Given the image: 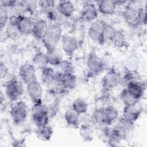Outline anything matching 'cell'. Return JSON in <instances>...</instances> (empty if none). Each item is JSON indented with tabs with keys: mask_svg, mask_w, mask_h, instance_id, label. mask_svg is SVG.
<instances>
[{
	"mask_svg": "<svg viewBox=\"0 0 147 147\" xmlns=\"http://www.w3.org/2000/svg\"><path fill=\"white\" fill-rule=\"evenodd\" d=\"M120 98L125 106L130 105L131 103L135 102L136 101H137L131 97V96L129 94L126 88L123 89L121 91V93L120 94Z\"/></svg>",
	"mask_w": 147,
	"mask_h": 147,
	"instance_id": "obj_36",
	"label": "cell"
},
{
	"mask_svg": "<svg viewBox=\"0 0 147 147\" xmlns=\"http://www.w3.org/2000/svg\"><path fill=\"white\" fill-rule=\"evenodd\" d=\"M105 126H110L113 124L118 118V111L113 106L104 107Z\"/></svg>",
	"mask_w": 147,
	"mask_h": 147,
	"instance_id": "obj_21",
	"label": "cell"
},
{
	"mask_svg": "<svg viewBox=\"0 0 147 147\" xmlns=\"http://www.w3.org/2000/svg\"><path fill=\"white\" fill-rule=\"evenodd\" d=\"M60 83L64 90L74 89L77 84V77L74 73H62L60 78Z\"/></svg>",
	"mask_w": 147,
	"mask_h": 147,
	"instance_id": "obj_15",
	"label": "cell"
},
{
	"mask_svg": "<svg viewBox=\"0 0 147 147\" xmlns=\"http://www.w3.org/2000/svg\"><path fill=\"white\" fill-rule=\"evenodd\" d=\"M48 64L53 66H59L63 60V56L61 51L56 48L46 53Z\"/></svg>",
	"mask_w": 147,
	"mask_h": 147,
	"instance_id": "obj_20",
	"label": "cell"
},
{
	"mask_svg": "<svg viewBox=\"0 0 147 147\" xmlns=\"http://www.w3.org/2000/svg\"><path fill=\"white\" fill-rule=\"evenodd\" d=\"M28 94L33 103L42 102V88L39 82L36 79L27 84Z\"/></svg>",
	"mask_w": 147,
	"mask_h": 147,
	"instance_id": "obj_10",
	"label": "cell"
},
{
	"mask_svg": "<svg viewBox=\"0 0 147 147\" xmlns=\"http://www.w3.org/2000/svg\"><path fill=\"white\" fill-rule=\"evenodd\" d=\"M10 115L13 123L20 125L26 121L28 113L26 103L24 101H19L13 105L10 109Z\"/></svg>",
	"mask_w": 147,
	"mask_h": 147,
	"instance_id": "obj_4",
	"label": "cell"
},
{
	"mask_svg": "<svg viewBox=\"0 0 147 147\" xmlns=\"http://www.w3.org/2000/svg\"><path fill=\"white\" fill-rule=\"evenodd\" d=\"M18 74L21 80L27 84L36 80V67L33 64L24 63L20 66Z\"/></svg>",
	"mask_w": 147,
	"mask_h": 147,
	"instance_id": "obj_9",
	"label": "cell"
},
{
	"mask_svg": "<svg viewBox=\"0 0 147 147\" xmlns=\"http://www.w3.org/2000/svg\"><path fill=\"white\" fill-rule=\"evenodd\" d=\"M80 114L73 109L67 110L64 114V119L67 124L71 127H77L79 125Z\"/></svg>",
	"mask_w": 147,
	"mask_h": 147,
	"instance_id": "obj_22",
	"label": "cell"
},
{
	"mask_svg": "<svg viewBox=\"0 0 147 147\" xmlns=\"http://www.w3.org/2000/svg\"><path fill=\"white\" fill-rule=\"evenodd\" d=\"M48 25L45 20L38 19L34 22L32 34L37 40H41L46 33Z\"/></svg>",
	"mask_w": 147,
	"mask_h": 147,
	"instance_id": "obj_17",
	"label": "cell"
},
{
	"mask_svg": "<svg viewBox=\"0 0 147 147\" xmlns=\"http://www.w3.org/2000/svg\"><path fill=\"white\" fill-rule=\"evenodd\" d=\"M87 67L92 73L97 74L104 69L105 63L95 53H91L87 60Z\"/></svg>",
	"mask_w": 147,
	"mask_h": 147,
	"instance_id": "obj_13",
	"label": "cell"
},
{
	"mask_svg": "<svg viewBox=\"0 0 147 147\" xmlns=\"http://www.w3.org/2000/svg\"><path fill=\"white\" fill-rule=\"evenodd\" d=\"M92 118L98 125H105L104 107L96 109L92 113Z\"/></svg>",
	"mask_w": 147,
	"mask_h": 147,
	"instance_id": "obj_29",
	"label": "cell"
},
{
	"mask_svg": "<svg viewBox=\"0 0 147 147\" xmlns=\"http://www.w3.org/2000/svg\"><path fill=\"white\" fill-rule=\"evenodd\" d=\"M9 18L14 22L20 33L22 34L32 33L34 22L30 17L21 14L12 16Z\"/></svg>",
	"mask_w": 147,
	"mask_h": 147,
	"instance_id": "obj_6",
	"label": "cell"
},
{
	"mask_svg": "<svg viewBox=\"0 0 147 147\" xmlns=\"http://www.w3.org/2000/svg\"><path fill=\"white\" fill-rule=\"evenodd\" d=\"M139 64V58L135 55H131L126 59L125 62V68L126 72H137Z\"/></svg>",
	"mask_w": 147,
	"mask_h": 147,
	"instance_id": "obj_27",
	"label": "cell"
},
{
	"mask_svg": "<svg viewBox=\"0 0 147 147\" xmlns=\"http://www.w3.org/2000/svg\"><path fill=\"white\" fill-rule=\"evenodd\" d=\"M98 10L95 5L92 2H87L84 4L80 13V17L82 20L86 22L92 21L97 18Z\"/></svg>",
	"mask_w": 147,
	"mask_h": 147,
	"instance_id": "obj_11",
	"label": "cell"
},
{
	"mask_svg": "<svg viewBox=\"0 0 147 147\" xmlns=\"http://www.w3.org/2000/svg\"><path fill=\"white\" fill-rule=\"evenodd\" d=\"M62 73H74V67L72 63L67 60H63L59 65Z\"/></svg>",
	"mask_w": 147,
	"mask_h": 147,
	"instance_id": "obj_35",
	"label": "cell"
},
{
	"mask_svg": "<svg viewBox=\"0 0 147 147\" xmlns=\"http://www.w3.org/2000/svg\"><path fill=\"white\" fill-rule=\"evenodd\" d=\"M142 7L141 3L138 1L128 2L123 14L124 19L129 26L136 28L141 25L139 12Z\"/></svg>",
	"mask_w": 147,
	"mask_h": 147,
	"instance_id": "obj_2",
	"label": "cell"
},
{
	"mask_svg": "<svg viewBox=\"0 0 147 147\" xmlns=\"http://www.w3.org/2000/svg\"><path fill=\"white\" fill-rule=\"evenodd\" d=\"M7 73V68L2 62L1 63L0 65V77L1 79H3Z\"/></svg>",
	"mask_w": 147,
	"mask_h": 147,
	"instance_id": "obj_39",
	"label": "cell"
},
{
	"mask_svg": "<svg viewBox=\"0 0 147 147\" xmlns=\"http://www.w3.org/2000/svg\"><path fill=\"white\" fill-rule=\"evenodd\" d=\"M71 108L80 115L87 112L88 110V104L84 99L78 98L74 100L72 104Z\"/></svg>",
	"mask_w": 147,
	"mask_h": 147,
	"instance_id": "obj_28",
	"label": "cell"
},
{
	"mask_svg": "<svg viewBox=\"0 0 147 147\" xmlns=\"http://www.w3.org/2000/svg\"><path fill=\"white\" fill-rule=\"evenodd\" d=\"M6 35L10 38H14L16 37L19 33L18 30L14 24V22L9 18V22L6 27Z\"/></svg>",
	"mask_w": 147,
	"mask_h": 147,
	"instance_id": "obj_32",
	"label": "cell"
},
{
	"mask_svg": "<svg viewBox=\"0 0 147 147\" xmlns=\"http://www.w3.org/2000/svg\"><path fill=\"white\" fill-rule=\"evenodd\" d=\"M139 16H140V24H146V10L145 8L142 7L139 12Z\"/></svg>",
	"mask_w": 147,
	"mask_h": 147,
	"instance_id": "obj_38",
	"label": "cell"
},
{
	"mask_svg": "<svg viewBox=\"0 0 147 147\" xmlns=\"http://www.w3.org/2000/svg\"><path fill=\"white\" fill-rule=\"evenodd\" d=\"M114 45L118 48H122L126 45V40L125 34L120 30H117L112 41Z\"/></svg>",
	"mask_w": 147,
	"mask_h": 147,
	"instance_id": "obj_30",
	"label": "cell"
},
{
	"mask_svg": "<svg viewBox=\"0 0 147 147\" xmlns=\"http://www.w3.org/2000/svg\"><path fill=\"white\" fill-rule=\"evenodd\" d=\"M52 128L47 125L38 127L36 131V134L38 139L42 141H49L53 135Z\"/></svg>",
	"mask_w": 147,
	"mask_h": 147,
	"instance_id": "obj_26",
	"label": "cell"
},
{
	"mask_svg": "<svg viewBox=\"0 0 147 147\" xmlns=\"http://www.w3.org/2000/svg\"><path fill=\"white\" fill-rule=\"evenodd\" d=\"M9 20L8 13L6 8L1 6L0 7V28L2 30L6 25Z\"/></svg>",
	"mask_w": 147,
	"mask_h": 147,
	"instance_id": "obj_34",
	"label": "cell"
},
{
	"mask_svg": "<svg viewBox=\"0 0 147 147\" xmlns=\"http://www.w3.org/2000/svg\"><path fill=\"white\" fill-rule=\"evenodd\" d=\"M126 89L132 98L138 100L144 95L145 86L140 81H132L126 84Z\"/></svg>",
	"mask_w": 147,
	"mask_h": 147,
	"instance_id": "obj_12",
	"label": "cell"
},
{
	"mask_svg": "<svg viewBox=\"0 0 147 147\" xmlns=\"http://www.w3.org/2000/svg\"><path fill=\"white\" fill-rule=\"evenodd\" d=\"M98 10L103 14H111L116 9L117 5L114 1L112 0H102L96 2Z\"/></svg>",
	"mask_w": 147,
	"mask_h": 147,
	"instance_id": "obj_19",
	"label": "cell"
},
{
	"mask_svg": "<svg viewBox=\"0 0 147 147\" xmlns=\"http://www.w3.org/2000/svg\"><path fill=\"white\" fill-rule=\"evenodd\" d=\"M24 93L22 83L16 79L9 80L5 85V94L11 101L17 100Z\"/></svg>",
	"mask_w": 147,
	"mask_h": 147,
	"instance_id": "obj_7",
	"label": "cell"
},
{
	"mask_svg": "<svg viewBox=\"0 0 147 147\" xmlns=\"http://www.w3.org/2000/svg\"><path fill=\"white\" fill-rule=\"evenodd\" d=\"M79 133L82 139L85 141H90L93 139V131L88 126H82L79 130Z\"/></svg>",
	"mask_w": 147,
	"mask_h": 147,
	"instance_id": "obj_31",
	"label": "cell"
},
{
	"mask_svg": "<svg viewBox=\"0 0 147 147\" xmlns=\"http://www.w3.org/2000/svg\"><path fill=\"white\" fill-rule=\"evenodd\" d=\"M142 106L138 101L125 106L123 112L122 119L134 123L140 117L142 112Z\"/></svg>",
	"mask_w": 147,
	"mask_h": 147,
	"instance_id": "obj_5",
	"label": "cell"
},
{
	"mask_svg": "<svg viewBox=\"0 0 147 147\" xmlns=\"http://www.w3.org/2000/svg\"><path fill=\"white\" fill-rule=\"evenodd\" d=\"M17 2L16 1H9V0H2L1 1V6L5 8H13L17 5Z\"/></svg>",
	"mask_w": 147,
	"mask_h": 147,
	"instance_id": "obj_37",
	"label": "cell"
},
{
	"mask_svg": "<svg viewBox=\"0 0 147 147\" xmlns=\"http://www.w3.org/2000/svg\"><path fill=\"white\" fill-rule=\"evenodd\" d=\"M32 119L37 127L48 125L49 121V110L42 102L34 104L32 109Z\"/></svg>",
	"mask_w": 147,
	"mask_h": 147,
	"instance_id": "obj_3",
	"label": "cell"
},
{
	"mask_svg": "<svg viewBox=\"0 0 147 147\" xmlns=\"http://www.w3.org/2000/svg\"><path fill=\"white\" fill-rule=\"evenodd\" d=\"M56 72L51 67L47 66L41 69V80L46 84H49L55 80Z\"/></svg>",
	"mask_w": 147,
	"mask_h": 147,
	"instance_id": "obj_23",
	"label": "cell"
},
{
	"mask_svg": "<svg viewBox=\"0 0 147 147\" xmlns=\"http://www.w3.org/2000/svg\"><path fill=\"white\" fill-rule=\"evenodd\" d=\"M122 82V76L117 70L111 69L107 72L102 80V86L106 90L116 87Z\"/></svg>",
	"mask_w": 147,
	"mask_h": 147,
	"instance_id": "obj_8",
	"label": "cell"
},
{
	"mask_svg": "<svg viewBox=\"0 0 147 147\" xmlns=\"http://www.w3.org/2000/svg\"><path fill=\"white\" fill-rule=\"evenodd\" d=\"M32 63L35 67L41 69L48 66V62L46 53L41 51H37L33 57Z\"/></svg>",
	"mask_w": 147,
	"mask_h": 147,
	"instance_id": "obj_25",
	"label": "cell"
},
{
	"mask_svg": "<svg viewBox=\"0 0 147 147\" xmlns=\"http://www.w3.org/2000/svg\"><path fill=\"white\" fill-rule=\"evenodd\" d=\"M117 30L112 25L104 22L102 32V38L103 44L107 41H112Z\"/></svg>",
	"mask_w": 147,
	"mask_h": 147,
	"instance_id": "obj_24",
	"label": "cell"
},
{
	"mask_svg": "<svg viewBox=\"0 0 147 147\" xmlns=\"http://www.w3.org/2000/svg\"><path fill=\"white\" fill-rule=\"evenodd\" d=\"M61 26L53 24L48 25L47 30L41 39L47 51L57 48L62 38Z\"/></svg>",
	"mask_w": 147,
	"mask_h": 147,
	"instance_id": "obj_1",
	"label": "cell"
},
{
	"mask_svg": "<svg viewBox=\"0 0 147 147\" xmlns=\"http://www.w3.org/2000/svg\"><path fill=\"white\" fill-rule=\"evenodd\" d=\"M78 44L76 38L72 36L65 35L61 38V48L68 56H72L78 48Z\"/></svg>",
	"mask_w": 147,
	"mask_h": 147,
	"instance_id": "obj_14",
	"label": "cell"
},
{
	"mask_svg": "<svg viewBox=\"0 0 147 147\" xmlns=\"http://www.w3.org/2000/svg\"><path fill=\"white\" fill-rule=\"evenodd\" d=\"M105 22L95 21L90 26L88 31L89 37L94 41L100 44H103L102 38V32Z\"/></svg>",
	"mask_w": 147,
	"mask_h": 147,
	"instance_id": "obj_16",
	"label": "cell"
},
{
	"mask_svg": "<svg viewBox=\"0 0 147 147\" xmlns=\"http://www.w3.org/2000/svg\"><path fill=\"white\" fill-rule=\"evenodd\" d=\"M38 6L46 13L55 9V2L52 0H42L38 2Z\"/></svg>",
	"mask_w": 147,
	"mask_h": 147,
	"instance_id": "obj_33",
	"label": "cell"
},
{
	"mask_svg": "<svg viewBox=\"0 0 147 147\" xmlns=\"http://www.w3.org/2000/svg\"><path fill=\"white\" fill-rule=\"evenodd\" d=\"M57 11L66 18L70 17L75 11V7L70 1H60L56 6Z\"/></svg>",
	"mask_w": 147,
	"mask_h": 147,
	"instance_id": "obj_18",
	"label": "cell"
}]
</instances>
